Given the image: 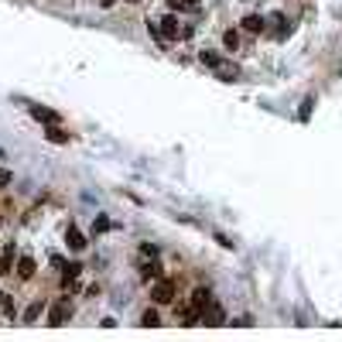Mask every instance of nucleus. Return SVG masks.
<instances>
[{"label": "nucleus", "instance_id": "nucleus-17", "mask_svg": "<svg viewBox=\"0 0 342 342\" xmlns=\"http://www.w3.org/2000/svg\"><path fill=\"white\" fill-rule=\"evenodd\" d=\"M41 311H45V301H34V305L24 311V322H38V315H41Z\"/></svg>", "mask_w": 342, "mask_h": 342}, {"label": "nucleus", "instance_id": "nucleus-20", "mask_svg": "<svg viewBox=\"0 0 342 342\" xmlns=\"http://www.w3.org/2000/svg\"><path fill=\"white\" fill-rule=\"evenodd\" d=\"M93 229H96V233H106V229H110V219H106V216H99V219L93 222Z\"/></svg>", "mask_w": 342, "mask_h": 342}, {"label": "nucleus", "instance_id": "nucleus-11", "mask_svg": "<svg viewBox=\"0 0 342 342\" xmlns=\"http://www.w3.org/2000/svg\"><path fill=\"white\" fill-rule=\"evenodd\" d=\"M17 277H21V280H31V277H34V260H31V257H21V260H17Z\"/></svg>", "mask_w": 342, "mask_h": 342}, {"label": "nucleus", "instance_id": "nucleus-23", "mask_svg": "<svg viewBox=\"0 0 342 342\" xmlns=\"http://www.w3.org/2000/svg\"><path fill=\"white\" fill-rule=\"evenodd\" d=\"M10 182H14V175H10V171H7V168H0V188H7V185H10Z\"/></svg>", "mask_w": 342, "mask_h": 342}, {"label": "nucleus", "instance_id": "nucleus-10", "mask_svg": "<svg viewBox=\"0 0 342 342\" xmlns=\"http://www.w3.org/2000/svg\"><path fill=\"white\" fill-rule=\"evenodd\" d=\"M10 271H14V243H7L3 253H0V274H10Z\"/></svg>", "mask_w": 342, "mask_h": 342}, {"label": "nucleus", "instance_id": "nucleus-24", "mask_svg": "<svg viewBox=\"0 0 342 342\" xmlns=\"http://www.w3.org/2000/svg\"><path fill=\"white\" fill-rule=\"evenodd\" d=\"M140 253H144V257H157V247H151V243H144V247H140Z\"/></svg>", "mask_w": 342, "mask_h": 342}, {"label": "nucleus", "instance_id": "nucleus-21", "mask_svg": "<svg viewBox=\"0 0 342 342\" xmlns=\"http://www.w3.org/2000/svg\"><path fill=\"white\" fill-rule=\"evenodd\" d=\"M202 7V0H182L178 3V10H199Z\"/></svg>", "mask_w": 342, "mask_h": 342}, {"label": "nucleus", "instance_id": "nucleus-2", "mask_svg": "<svg viewBox=\"0 0 342 342\" xmlns=\"http://www.w3.org/2000/svg\"><path fill=\"white\" fill-rule=\"evenodd\" d=\"M68 315H72V305H68V298H62V301L52 305V311H48V325H65Z\"/></svg>", "mask_w": 342, "mask_h": 342}, {"label": "nucleus", "instance_id": "nucleus-19", "mask_svg": "<svg viewBox=\"0 0 342 342\" xmlns=\"http://www.w3.org/2000/svg\"><path fill=\"white\" fill-rule=\"evenodd\" d=\"M199 59H202V65H209V68H216V65H219V55H212V52H202Z\"/></svg>", "mask_w": 342, "mask_h": 342}, {"label": "nucleus", "instance_id": "nucleus-25", "mask_svg": "<svg viewBox=\"0 0 342 342\" xmlns=\"http://www.w3.org/2000/svg\"><path fill=\"white\" fill-rule=\"evenodd\" d=\"M0 298H3V291H0Z\"/></svg>", "mask_w": 342, "mask_h": 342}, {"label": "nucleus", "instance_id": "nucleus-6", "mask_svg": "<svg viewBox=\"0 0 342 342\" xmlns=\"http://www.w3.org/2000/svg\"><path fill=\"white\" fill-rule=\"evenodd\" d=\"M264 28H267V21H264L260 14H247V17H243V31H250V34H260Z\"/></svg>", "mask_w": 342, "mask_h": 342}, {"label": "nucleus", "instance_id": "nucleus-18", "mask_svg": "<svg viewBox=\"0 0 342 342\" xmlns=\"http://www.w3.org/2000/svg\"><path fill=\"white\" fill-rule=\"evenodd\" d=\"M216 72H219V79H226V82H229V79H236V68H233V65H222V62H219Z\"/></svg>", "mask_w": 342, "mask_h": 342}, {"label": "nucleus", "instance_id": "nucleus-5", "mask_svg": "<svg viewBox=\"0 0 342 342\" xmlns=\"http://www.w3.org/2000/svg\"><path fill=\"white\" fill-rule=\"evenodd\" d=\"M202 322H205V325H226V311H222V308L212 301V305L202 311Z\"/></svg>", "mask_w": 342, "mask_h": 342}, {"label": "nucleus", "instance_id": "nucleus-12", "mask_svg": "<svg viewBox=\"0 0 342 342\" xmlns=\"http://www.w3.org/2000/svg\"><path fill=\"white\" fill-rule=\"evenodd\" d=\"M65 240H68V247H72V250H86V236H82V233H79L75 226H68Z\"/></svg>", "mask_w": 342, "mask_h": 342}, {"label": "nucleus", "instance_id": "nucleus-13", "mask_svg": "<svg viewBox=\"0 0 342 342\" xmlns=\"http://www.w3.org/2000/svg\"><path fill=\"white\" fill-rule=\"evenodd\" d=\"M45 137H48L52 144H68V134L62 130V127H59V124H52V127L45 130Z\"/></svg>", "mask_w": 342, "mask_h": 342}, {"label": "nucleus", "instance_id": "nucleus-3", "mask_svg": "<svg viewBox=\"0 0 342 342\" xmlns=\"http://www.w3.org/2000/svg\"><path fill=\"white\" fill-rule=\"evenodd\" d=\"M178 34H182L178 17H175V14H164V17H161V38H171V41H175Z\"/></svg>", "mask_w": 342, "mask_h": 342}, {"label": "nucleus", "instance_id": "nucleus-16", "mask_svg": "<svg viewBox=\"0 0 342 342\" xmlns=\"http://www.w3.org/2000/svg\"><path fill=\"white\" fill-rule=\"evenodd\" d=\"M79 274H82V264H65V267H62V280H75V277H79Z\"/></svg>", "mask_w": 342, "mask_h": 342}, {"label": "nucleus", "instance_id": "nucleus-1", "mask_svg": "<svg viewBox=\"0 0 342 342\" xmlns=\"http://www.w3.org/2000/svg\"><path fill=\"white\" fill-rule=\"evenodd\" d=\"M175 291H178V284L171 277H157L154 287H151V298H154V305H171L175 301Z\"/></svg>", "mask_w": 342, "mask_h": 342}, {"label": "nucleus", "instance_id": "nucleus-14", "mask_svg": "<svg viewBox=\"0 0 342 342\" xmlns=\"http://www.w3.org/2000/svg\"><path fill=\"white\" fill-rule=\"evenodd\" d=\"M140 325H144V329H157V325H161V315H157L154 308H147V311L140 315Z\"/></svg>", "mask_w": 342, "mask_h": 342}, {"label": "nucleus", "instance_id": "nucleus-15", "mask_svg": "<svg viewBox=\"0 0 342 342\" xmlns=\"http://www.w3.org/2000/svg\"><path fill=\"white\" fill-rule=\"evenodd\" d=\"M311 106H315V96H308V99L301 103V110H298V120H301V124H308V120H311Z\"/></svg>", "mask_w": 342, "mask_h": 342}, {"label": "nucleus", "instance_id": "nucleus-8", "mask_svg": "<svg viewBox=\"0 0 342 342\" xmlns=\"http://www.w3.org/2000/svg\"><path fill=\"white\" fill-rule=\"evenodd\" d=\"M144 277H147V280H157V277H164V267H161V260H157V257H151V260L144 264Z\"/></svg>", "mask_w": 342, "mask_h": 342}, {"label": "nucleus", "instance_id": "nucleus-4", "mask_svg": "<svg viewBox=\"0 0 342 342\" xmlns=\"http://www.w3.org/2000/svg\"><path fill=\"white\" fill-rule=\"evenodd\" d=\"M31 117H34L38 124H48V127H52V124H62V117H59L55 110H48V106H31Z\"/></svg>", "mask_w": 342, "mask_h": 342}, {"label": "nucleus", "instance_id": "nucleus-7", "mask_svg": "<svg viewBox=\"0 0 342 342\" xmlns=\"http://www.w3.org/2000/svg\"><path fill=\"white\" fill-rule=\"evenodd\" d=\"M192 305H195L199 311H205V308L212 305V291H209V287H195V291H192Z\"/></svg>", "mask_w": 342, "mask_h": 342}, {"label": "nucleus", "instance_id": "nucleus-22", "mask_svg": "<svg viewBox=\"0 0 342 342\" xmlns=\"http://www.w3.org/2000/svg\"><path fill=\"white\" fill-rule=\"evenodd\" d=\"M0 305H3V311H7V315H14V298H10V294H3V298H0Z\"/></svg>", "mask_w": 342, "mask_h": 342}, {"label": "nucleus", "instance_id": "nucleus-9", "mask_svg": "<svg viewBox=\"0 0 342 342\" xmlns=\"http://www.w3.org/2000/svg\"><path fill=\"white\" fill-rule=\"evenodd\" d=\"M222 48H226V52H236V48H240V31H236V28H226V31H222Z\"/></svg>", "mask_w": 342, "mask_h": 342}]
</instances>
